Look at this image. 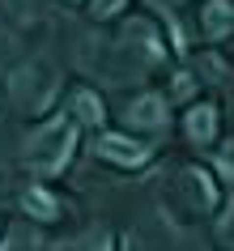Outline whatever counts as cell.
<instances>
[{"label": "cell", "mask_w": 234, "mask_h": 251, "mask_svg": "<svg viewBox=\"0 0 234 251\" xmlns=\"http://www.w3.org/2000/svg\"><path fill=\"white\" fill-rule=\"evenodd\" d=\"M213 128H217V111H213V106H196V111H187V132H192V141H208Z\"/></svg>", "instance_id": "obj_3"}, {"label": "cell", "mask_w": 234, "mask_h": 251, "mask_svg": "<svg viewBox=\"0 0 234 251\" xmlns=\"http://www.w3.org/2000/svg\"><path fill=\"white\" fill-rule=\"evenodd\" d=\"M98 149H103V158H115V162H124V166H141L145 153H149L145 145H136V141H128V136H103Z\"/></svg>", "instance_id": "obj_2"}, {"label": "cell", "mask_w": 234, "mask_h": 251, "mask_svg": "<svg viewBox=\"0 0 234 251\" xmlns=\"http://www.w3.org/2000/svg\"><path fill=\"white\" fill-rule=\"evenodd\" d=\"M230 9H226V4H217V9H208V30H213V34H226V26H230Z\"/></svg>", "instance_id": "obj_7"}, {"label": "cell", "mask_w": 234, "mask_h": 251, "mask_svg": "<svg viewBox=\"0 0 234 251\" xmlns=\"http://www.w3.org/2000/svg\"><path fill=\"white\" fill-rule=\"evenodd\" d=\"M77 111H81V119H85V124H98V119H103V106H98V98H94V94H77Z\"/></svg>", "instance_id": "obj_5"}, {"label": "cell", "mask_w": 234, "mask_h": 251, "mask_svg": "<svg viewBox=\"0 0 234 251\" xmlns=\"http://www.w3.org/2000/svg\"><path fill=\"white\" fill-rule=\"evenodd\" d=\"M115 9H124V0H98V4H94V13H98V17H111Z\"/></svg>", "instance_id": "obj_8"}, {"label": "cell", "mask_w": 234, "mask_h": 251, "mask_svg": "<svg viewBox=\"0 0 234 251\" xmlns=\"http://www.w3.org/2000/svg\"><path fill=\"white\" fill-rule=\"evenodd\" d=\"M22 204H26V213H34V217H43V222L55 217V200H52V192H43V187H30Z\"/></svg>", "instance_id": "obj_4"}, {"label": "cell", "mask_w": 234, "mask_h": 251, "mask_svg": "<svg viewBox=\"0 0 234 251\" xmlns=\"http://www.w3.org/2000/svg\"><path fill=\"white\" fill-rule=\"evenodd\" d=\"M73 136H77V128L68 124V119H55V124H47L43 128V136L34 141V162H39L43 171H60L68 158V149H73Z\"/></svg>", "instance_id": "obj_1"}, {"label": "cell", "mask_w": 234, "mask_h": 251, "mask_svg": "<svg viewBox=\"0 0 234 251\" xmlns=\"http://www.w3.org/2000/svg\"><path fill=\"white\" fill-rule=\"evenodd\" d=\"M132 119H136V124H149V128H157V124H162V115H157V102H154V98H149V102H136V106H132Z\"/></svg>", "instance_id": "obj_6"}]
</instances>
